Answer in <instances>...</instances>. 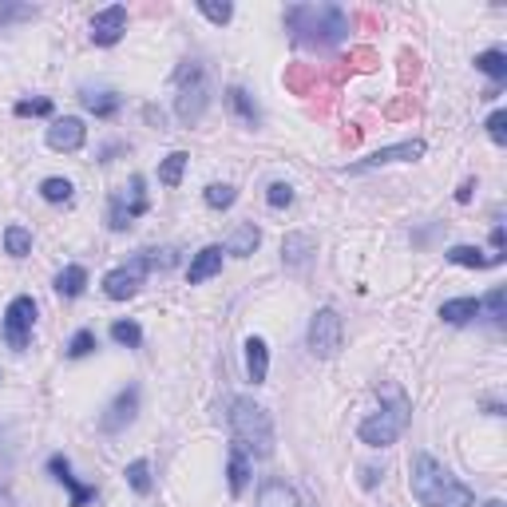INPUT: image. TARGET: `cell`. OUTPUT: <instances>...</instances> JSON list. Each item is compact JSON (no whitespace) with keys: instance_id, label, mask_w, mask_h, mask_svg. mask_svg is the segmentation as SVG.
<instances>
[{"instance_id":"obj_33","label":"cell","mask_w":507,"mask_h":507,"mask_svg":"<svg viewBox=\"0 0 507 507\" xmlns=\"http://www.w3.org/2000/svg\"><path fill=\"white\" fill-rule=\"evenodd\" d=\"M112 341H115V345H123V349H139L143 345V329L135 325V321H115Z\"/></svg>"},{"instance_id":"obj_27","label":"cell","mask_w":507,"mask_h":507,"mask_svg":"<svg viewBox=\"0 0 507 507\" xmlns=\"http://www.w3.org/2000/svg\"><path fill=\"white\" fill-rule=\"evenodd\" d=\"M313 84H317V68H309V63H293V68H285V88L290 91L309 96Z\"/></svg>"},{"instance_id":"obj_7","label":"cell","mask_w":507,"mask_h":507,"mask_svg":"<svg viewBox=\"0 0 507 507\" xmlns=\"http://www.w3.org/2000/svg\"><path fill=\"white\" fill-rule=\"evenodd\" d=\"M341 341H345V325H341L337 309H317L309 321V353L321 357V361H329V357L341 353Z\"/></svg>"},{"instance_id":"obj_13","label":"cell","mask_w":507,"mask_h":507,"mask_svg":"<svg viewBox=\"0 0 507 507\" xmlns=\"http://www.w3.org/2000/svg\"><path fill=\"white\" fill-rule=\"evenodd\" d=\"M127 32V8L123 4H112L104 8V13L91 16V40L99 44V48H112V44L123 40Z\"/></svg>"},{"instance_id":"obj_22","label":"cell","mask_w":507,"mask_h":507,"mask_svg":"<svg viewBox=\"0 0 507 507\" xmlns=\"http://www.w3.org/2000/svg\"><path fill=\"white\" fill-rule=\"evenodd\" d=\"M309 254H317V242H313L309 234H285V242H282L285 266H306Z\"/></svg>"},{"instance_id":"obj_39","label":"cell","mask_w":507,"mask_h":507,"mask_svg":"<svg viewBox=\"0 0 507 507\" xmlns=\"http://www.w3.org/2000/svg\"><path fill=\"white\" fill-rule=\"evenodd\" d=\"M13 112L21 115V119H29V115H52V99H21Z\"/></svg>"},{"instance_id":"obj_20","label":"cell","mask_w":507,"mask_h":507,"mask_svg":"<svg viewBox=\"0 0 507 507\" xmlns=\"http://www.w3.org/2000/svg\"><path fill=\"white\" fill-rule=\"evenodd\" d=\"M258 242H262V230H258L254 223H242V226H234V234L226 238V254L250 258V254L258 250Z\"/></svg>"},{"instance_id":"obj_36","label":"cell","mask_w":507,"mask_h":507,"mask_svg":"<svg viewBox=\"0 0 507 507\" xmlns=\"http://www.w3.org/2000/svg\"><path fill=\"white\" fill-rule=\"evenodd\" d=\"M199 13L207 16L210 24H226L230 16H234V4H226V0L223 4H215V0H199Z\"/></svg>"},{"instance_id":"obj_11","label":"cell","mask_w":507,"mask_h":507,"mask_svg":"<svg viewBox=\"0 0 507 507\" xmlns=\"http://www.w3.org/2000/svg\"><path fill=\"white\" fill-rule=\"evenodd\" d=\"M84 139H88V127H84V119H80V115L52 119V127H48V147H52V151L72 155V151L84 147Z\"/></svg>"},{"instance_id":"obj_31","label":"cell","mask_w":507,"mask_h":507,"mask_svg":"<svg viewBox=\"0 0 507 507\" xmlns=\"http://www.w3.org/2000/svg\"><path fill=\"white\" fill-rule=\"evenodd\" d=\"M202 199H207L210 210H226V207H234V202H238V190L230 187V182H210Z\"/></svg>"},{"instance_id":"obj_45","label":"cell","mask_w":507,"mask_h":507,"mask_svg":"<svg viewBox=\"0 0 507 507\" xmlns=\"http://www.w3.org/2000/svg\"><path fill=\"white\" fill-rule=\"evenodd\" d=\"M0 507H13V495L8 492H0Z\"/></svg>"},{"instance_id":"obj_14","label":"cell","mask_w":507,"mask_h":507,"mask_svg":"<svg viewBox=\"0 0 507 507\" xmlns=\"http://www.w3.org/2000/svg\"><path fill=\"white\" fill-rule=\"evenodd\" d=\"M48 472L60 479L63 487L72 492V503L68 507H88V503H96V487H88V484H80L76 476H72V464H68V456H52L48 460Z\"/></svg>"},{"instance_id":"obj_41","label":"cell","mask_w":507,"mask_h":507,"mask_svg":"<svg viewBox=\"0 0 507 507\" xmlns=\"http://www.w3.org/2000/svg\"><path fill=\"white\" fill-rule=\"evenodd\" d=\"M349 63H353V68H361V72H368V68H376L381 60H376L373 48H353V52H349Z\"/></svg>"},{"instance_id":"obj_23","label":"cell","mask_w":507,"mask_h":507,"mask_svg":"<svg viewBox=\"0 0 507 507\" xmlns=\"http://www.w3.org/2000/svg\"><path fill=\"white\" fill-rule=\"evenodd\" d=\"M88 290V270L84 266H63L56 274V293L60 298H80Z\"/></svg>"},{"instance_id":"obj_30","label":"cell","mask_w":507,"mask_h":507,"mask_svg":"<svg viewBox=\"0 0 507 507\" xmlns=\"http://www.w3.org/2000/svg\"><path fill=\"white\" fill-rule=\"evenodd\" d=\"M127 484H131V492H139V495H151V487H155V479H151V464L147 460H131L127 464Z\"/></svg>"},{"instance_id":"obj_18","label":"cell","mask_w":507,"mask_h":507,"mask_svg":"<svg viewBox=\"0 0 507 507\" xmlns=\"http://www.w3.org/2000/svg\"><path fill=\"white\" fill-rule=\"evenodd\" d=\"M250 472H254V460L246 456L238 444H230V460H226V479H230V495H242L246 484H250Z\"/></svg>"},{"instance_id":"obj_16","label":"cell","mask_w":507,"mask_h":507,"mask_svg":"<svg viewBox=\"0 0 507 507\" xmlns=\"http://www.w3.org/2000/svg\"><path fill=\"white\" fill-rule=\"evenodd\" d=\"M80 104H84L91 115L112 119L123 99H119V91H112V88H80Z\"/></svg>"},{"instance_id":"obj_9","label":"cell","mask_w":507,"mask_h":507,"mask_svg":"<svg viewBox=\"0 0 507 507\" xmlns=\"http://www.w3.org/2000/svg\"><path fill=\"white\" fill-rule=\"evenodd\" d=\"M424 151H428V147H424V139H409V143H396V147H381V151H373L368 159L341 167V174H361V171H373V167H389V163H417Z\"/></svg>"},{"instance_id":"obj_4","label":"cell","mask_w":507,"mask_h":507,"mask_svg":"<svg viewBox=\"0 0 507 507\" xmlns=\"http://www.w3.org/2000/svg\"><path fill=\"white\" fill-rule=\"evenodd\" d=\"M174 115H179L182 127H195L210 107V84H207V68L199 60H187L179 72H174Z\"/></svg>"},{"instance_id":"obj_32","label":"cell","mask_w":507,"mask_h":507,"mask_svg":"<svg viewBox=\"0 0 507 507\" xmlns=\"http://www.w3.org/2000/svg\"><path fill=\"white\" fill-rule=\"evenodd\" d=\"M4 250L13 254V258L32 254V234H29L24 226H8V230H4Z\"/></svg>"},{"instance_id":"obj_25","label":"cell","mask_w":507,"mask_h":507,"mask_svg":"<svg viewBox=\"0 0 507 507\" xmlns=\"http://www.w3.org/2000/svg\"><path fill=\"white\" fill-rule=\"evenodd\" d=\"M444 258L452 266H464V270H487V266H492V258L479 250V246H452Z\"/></svg>"},{"instance_id":"obj_43","label":"cell","mask_w":507,"mask_h":507,"mask_svg":"<svg viewBox=\"0 0 507 507\" xmlns=\"http://www.w3.org/2000/svg\"><path fill=\"white\" fill-rule=\"evenodd\" d=\"M472 190H476V179H468V182H464V187H460V190H456V202H468V199H472Z\"/></svg>"},{"instance_id":"obj_1","label":"cell","mask_w":507,"mask_h":507,"mask_svg":"<svg viewBox=\"0 0 507 507\" xmlns=\"http://www.w3.org/2000/svg\"><path fill=\"white\" fill-rule=\"evenodd\" d=\"M409 487L424 507H476V495L468 484H460L456 476L440 464L428 452H417L409 464Z\"/></svg>"},{"instance_id":"obj_44","label":"cell","mask_w":507,"mask_h":507,"mask_svg":"<svg viewBox=\"0 0 507 507\" xmlns=\"http://www.w3.org/2000/svg\"><path fill=\"white\" fill-rule=\"evenodd\" d=\"M376 476H381V472H376V468H365V476H361V484H365V487H376Z\"/></svg>"},{"instance_id":"obj_42","label":"cell","mask_w":507,"mask_h":507,"mask_svg":"<svg viewBox=\"0 0 507 507\" xmlns=\"http://www.w3.org/2000/svg\"><path fill=\"white\" fill-rule=\"evenodd\" d=\"M36 16V8H13V4H0V24H8V21H32Z\"/></svg>"},{"instance_id":"obj_40","label":"cell","mask_w":507,"mask_h":507,"mask_svg":"<svg viewBox=\"0 0 507 507\" xmlns=\"http://www.w3.org/2000/svg\"><path fill=\"white\" fill-rule=\"evenodd\" d=\"M487 135H492L495 147L507 143V112H492V115H487Z\"/></svg>"},{"instance_id":"obj_35","label":"cell","mask_w":507,"mask_h":507,"mask_svg":"<svg viewBox=\"0 0 507 507\" xmlns=\"http://www.w3.org/2000/svg\"><path fill=\"white\" fill-rule=\"evenodd\" d=\"M72 190H76V187H72L68 179H44L40 182V195L48 202H72Z\"/></svg>"},{"instance_id":"obj_6","label":"cell","mask_w":507,"mask_h":507,"mask_svg":"<svg viewBox=\"0 0 507 507\" xmlns=\"http://www.w3.org/2000/svg\"><path fill=\"white\" fill-rule=\"evenodd\" d=\"M143 187H147L143 174H131V182L112 195V207H107V226H112L115 234H123V230L135 223V218L147 215V207H151V202H147V190Z\"/></svg>"},{"instance_id":"obj_3","label":"cell","mask_w":507,"mask_h":507,"mask_svg":"<svg viewBox=\"0 0 507 507\" xmlns=\"http://www.w3.org/2000/svg\"><path fill=\"white\" fill-rule=\"evenodd\" d=\"M226 420H230V440H234L250 460L274 456V420L262 404H254L250 396H234Z\"/></svg>"},{"instance_id":"obj_28","label":"cell","mask_w":507,"mask_h":507,"mask_svg":"<svg viewBox=\"0 0 507 507\" xmlns=\"http://www.w3.org/2000/svg\"><path fill=\"white\" fill-rule=\"evenodd\" d=\"M187 163H190L187 151H171L167 159H163V167H159V182H163V187H179V182H182V171H187Z\"/></svg>"},{"instance_id":"obj_12","label":"cell","mask_w":507,"mask_h":507,"mask_svg":"<svg viewBox=\"0 0 507 507\" xmlns=\"http://www.w3.org/2000/svg\"><path fill=\"white\" fill-rule=\"evenodd\" d=\"M135 417H139V389H123L112 401V409L104 412V417H99V432H107V436H115V432H123L127 424H131Z\"/></svg>"},{"instance_id":"obj_37","label":"cell","mask_w":507,"mask_h":507,"mask_svg":"<svg viewBox=\"0 0 507 507\" xmlns=\"http://www.w3.org/2000/svg\"><path fill=\"white\" fill-rule=\"evenodd\" d=\"M266 202H270L274 210L293 207V187H290V182H270V190H266Z\"/></svg>"},{"instance_id":"obj_15","label":"cell","mask_w":507,"mask_h":507,"mask_svg":"<svg viewBox=\"0 0 507 507\" xmlns=\"http://www.w3.org/2000/svg\"><path fill=\"white\" fill-rule=\"evenodd\" d=\"M223 246H202V250L190 258V270H187V282L190 285H202V282H210L218 270H223Z\"/></svg>"},{"instance_id":"obj_34","label":"cell","mask_w":507,"mask_h":507,"mask_svg":"<svg viewBox=\"0 0 507 507\" xmlns=\"http://www.w3.org/2000/svg\"><path fill=\"white\" fill-rule=\"evenodd\" d=\"M147 270H171L174 262H179V250H139L135 254Z\"/></svg>"},{"instance_id":"obj_17","label":"cell","mask_w":507,"mask_h":507,"mask_svg":"<svg viewBox=\"0 0 507 507\" xmlns=\"http://www.w3.org/2000/svg\"><path fill=\"white\" fill-rule=\"evenodd\" d=\"M246 376L254 384H266L270 376V345L262 337H246Z\"/></svg>"},{"instance_id":"obj_10","label":"cell","mask_w":507,"mask_h":507,"mask_svg":"<svg viewBox=\"0 0 507 507\" xmlns=\"http://www.w3.org/2000/svg\"><path fill=\"white\" fill-rule=\"evenodd\" d=\"M143 278H147V266L139 262V258H131L127 266H119V270H112L104 278V293L112 301H127V298H135V293H139Z\"/></svg>"},{"instance_id":"obj_19","label":"cell","mask_w":507,"mask_h":507,"mask_svg":"<svg viewBox=\"0 0 507 507\" xmlns=\"http://www.w3.org/2000/svg\"><path fill=\"white\" fill-rule=\"evenodd\" d=\"M258 507H301V500L285 479H266V484L258 487Z\"/></svg>"},{"instance_id":"obj_46","label":"cell","mask_w":507,"mask_h":507,"mask_svg":"<svg viewBox=\"0 0 507 507\" xmlns=\"http://www.w3.org/2000/svg\"><path fill=\"white\" fill-rule=\"evenodd\" d=\"M487 507H503V500H492V503H487Z\"/></svg>"},{"instance_id":"obj_38","label":"cell","mask_w":507,"mask_h":507,"mask_svg":"<svg viewBox=\"0 0 507 507\" xmlns=\"http://www.w3.org/2000/svg\"><path fill=\"white\" fill-rule=\"evenodd\" d=\"M88 353H96V334H91V329H80V334L68 341V357H88Z\"/></svg>"},{"instance_id":"obj_2","label":"cell","mask_w":507,"mask_h":507,"mask_svg":"<svg viewBox=\"0 0 507 507\" xmlns=\"http://www.w3.org/2000/svg\"><path fill=\"white\" fill-rule=\"evenodd\" d=\"M285 29L293 32L298 44L334 48L353 29V16L337 4H293V8H285Z\"/></svg>"},{"instance_id":"obj_29","label":"cell","mask_w":507,"mask_h":507,"mask_svg":"<svg viewBox=\"0 0 507 507\" xmlns=\"http://www.w3.org/2000/svg\"><path fill=\"white\" fill-rule=\"evenodd\" d=\"M479 313H487V321H492L495 329L503 325V317H507V290H503V285H495V290L479 301Z\"/></svg>"},{"instance_id":"obj_21","label":"cell","mask_w":507,"mask_h":507,"mask_svg":"<svg viewBox=\"0 0 507 507\" xmlns=\"http://www.w3.org/2000/svg\"><path fill=\"white\" fill-rule=\"evenodd\" d=\"M440 317H444L448 325H468V321L479 317V298H452L440 306Z\"/></svg>"},{"instance_id":"obj_24","label":"cell","mask_w":507,"mask_h":507,"mask_svg":"<svg viewBox=\"0 0 507 507\" xmlns=\"http://www.w3.org/2000/svg\"><path fill=\"white\" fill-rule=\"evenodd\" d=\"M226 104H230V112L242 119L246 127H258V123H262V112H258V104H254L250 96H246L242 88H230V91H226Z\"/></svg>"},{"instance_id":"obj_8","label":"cell","mask_w":507,"mask_h":507,"mask_svg":"<svg viewBox=\"0 0 507 507\" xmlns=\"http://www.w3.org/2000/svg\"><path fill=\"white\" fill-rule=\"evenodd\" d=\"M32 325H36V301L32 298H13L4 309V341L8 349H29L32 341Z\"/></svg>"},{"instance_id":"obj_5","label":"cell","mask_w":507,"mask_h":507,"mask_svg":"<svg viewBox=\"0 0 507 507\" xmlns=\"http://www.w3.org/2000/svg\"><path fill=\"white\" fill-rule=\"evenodd\" d=\"M409 420H412V404L404 401L401 393H393L389 404H381L373 417L361 420L357 436H361V444H368V448H389V444H396V440L404 436Z\"/></svg>"},{"instance_id":"obj_26","label":"cell","mask_w":507,"mask_h":507,"mask_svg":"<svg viewBox=\"0 0 507 507\" xmlns=\"http://www.w3.org/2000/svg\"><path fill=\"white\" fill-rule=\"evenodd\" d=\"M476 68L484 72V76H492V80H495V88H500L503 80H507V56H503L500 48L479 52V56H476Z\"/></svg>"}]
</instances>
